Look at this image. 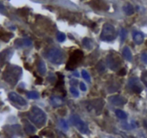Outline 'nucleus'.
<instances>
[{"instance_id": "nucleus-37", "label": "nucleus", "mask_w": 147, "mask_h": 138, "mask_svg": "<svg viewBox=\"0 0 147 138\" xmlns=\"http://www.w3.org/2000/svg\"><path fill=\"white\" fill-rule=\"evenodd\" d=\"M144 126H145V127H146V128H147V120H145V121H144Z\"/></svg>"}, {"instance_id": "nucleus-8", "label": "nucleus", "mask_w": 147, "mask_h": 138, "mask_svg": "<svg viewBox=\"0 0 147 138\" xmlns=\"http://www.w3.org/2000/svg\"><path fill=\"white\" fill-rule=\"evenodd\" d=\"M13 55V50L11 48L6 49L0 53V67L3 66L5 63L10 60L11 57Z\"/></svg>"}, {"instance_id": "nucleus-4", "label": "nucleus", "mask_w": 147, "mask_h": 138, "mask_svg": "<svg viewBox=\"0 0 147 138\" xmlns=\"http://www.w3.org/2000/svg\"><path fill=\"white\" fill-rule=\"evenodd\" d=\"M116 29L112 25L106 23L103 25L101 34H100V39L103 41H111L116 38Z\"/></svg>"}, {"instance_id": "nucleus-10", "label": "nucleus", "mask_w": 147, "mask_h": 138, "mask_svg": "<svg viewBox=\"0 0 147 138\" xmlns=\"http://www.w3.org/2000/svg\"><path fill=\"white\" fill-rule=\"evenodd\" d=\"M9 98L12 101L17 103L18 105H21V106H26L27 105L26 100L15 92L9 93Z\"/></svg>"}, {"instance_id": "nucleus-20", "label": "nucleus", "mask_w": 147, "mask_h": 138, "mask_svg": "<svg viewBox=\"0 0 147 138\" xmlns=\"http://www.w3.org/2000/svg\"><path fill=\"white\" fill-rule=\"evenodd\" d=\"M93 7H96V9H107V5H106L105 3H102L99 0H96L93 2Z\"/></svg>"}, {"instance_id": "nucleus-36", "label": "nucleus", "mask_w": 147, "mask_h": 138, "mask_svg": "<svg viewBox=\"0 0 147 138\" xmlns=\"http://www.w3.org/2000/svg\"><path fill=\"white\" fill-rule=\"evenodd\" d=\"M37 77V79H36V81L35 83L37 84H43V78H40V77H38V76H36Z\"/></svg>"}, {"instance_id": "nucleus-14", "label": "nucleus", "mask_w": 147, "mask_h": 138, "mask_svg": "<svg viewBox=\"0 0 147 138\" xmlns=\"http://www.w3.org/2000/svg\"><path fill=\"white\" fill-rule=\"evenodd\" d=\"M32 40H29V39H22V40H17L15 42V45L17 47H21L22 46H30L32 45Z\"/></svg>"}, {"instance_id": "nucleus-33", "label": "nucleus", "mask_w": 147, "mask_h": 138, "mask_svg": "<svg viewBox=\"0 0 147 138\" xmlns=\"http://www.w3.org/2000/svg\"><path fill=\"white\" fill-rule=\"evenodd\" d=\"M80 88L82 91H85L87 90L86 86H85V84L82 82L80 83Z\"/></svg>"}, {"instance_id": "nucleus-18", "label": "nucleus", "mask_w": 147, "mask_h": 138, "mask_svg": "<svg viewBox=\"0 0 147 138\" xmlns=\"http://www.w3.org/2000/svg\"><path fill=\"white\" fill-rule=\"evenodd\" d=\"M123 56L128 61H131L132 60V54H131V50L127 46L124 48V50H123Z\"/></svg>"}, {"instance_id": "nucleus-19", "label": "nucleus", "mask_w": 147, "mask_h": 138, "mask_svg": "<svg viewBox=\"0 0 147 138\" xmlns=\"http://www.w3.org/2000/svg\"><path fill=\"white\" fill-rule=\"evenodd\" d=\"M37 69H38V71L41 75H44L46 73V66L45 63H44V61L42 60H39V62L37 63Z\"/></svg>"}, {"instance_id": "nucleus-24", "label": "nucleus", "mask_w": 147, "mask_h": 138, "mask_svg": "<svg viewBox=\"0 0 147 138\" xmlns=\"http://www.w3.org/2000/svg\"><path fill=\"white\" fill-rule=\"evenodd\" d=\"M81 74H82V78H83L85 81H87L88 82H90V75L88 74V73L86 71H85V70H82V72H81Z\"/></svg>"}, {"instance_id": "nucleus-2", "label": "nucleus", "mask_w": 147, "mask_h": 138, "mask_svg": "<svg viewBox=\"0 0 147 138\" xmlns=\"http://www.w3.org/2000/svg\"><path fill=\"white\" fill-rule=\"evenodd\" d=\"M28 116L29 119L37 127H43L46 123L47 117L45 113L43 112V109L36 106L31 108Z\"/></svg>"}, {"instance_id": "nucleus-34", "label": "nucleus", "mask_w": 147, "mask_h": 138, "mask_svg": "<svg viewBox=\"0 0 147 138\" xmlns=\"http://www.w3.org/2000/svg\"><path fill=\"white\" fill-rule=\"evenodd\" d=\"M47 80H48L49 81H50V82H53L54 81H55V76L53 75V74H50V76H49L48 78H47Z\"/></svg>"}, {"instance_id": "nucleus-23", "label": "nucleus", "mask_w": 147, "mask_h": 138, "mask_svg": "<svg viewBox=\"0 0 147 138\" xmlns=\"http://www.w3.org/2000/svg\"><path fill=\"white\" fill-rule=\"evenodd\" d=\"M82 44H83V46L88 49H90L92 48L91 41H90V39L87 38L83 39V40H82Z\"/></svg>"}, {"instance_id": "nucleus-30", "label": "nucleus", "mask_w": 147, "mask_h": 138, "mask_svg": "<svg viewBox=\"0 0 147 138\" xmlns=\"http://www.w3.org/2000/svg\"><path fill=\"white\" fill-rule=\"evenodd\" d=\"M102 63V62L100 61V63L98 64V66H97V69H98V71H100V72H102V71H105V69H106V68H105V66L104 64H103Z\"/></svg>"}, {"instance_id": "nucleus-31", "label": "nucleus", "mask_w": 147, "mask_h": 138, "mask_svg": "<svg viewBox=\"0 0 147 138\" xmlns=\"http://www.w3.org/2000/svg\"><path fill=\"white\" fill-rule=\"evenodd\" d=\"M141 60L144 63L147 64V53H144L141 55Z\"/></svg>"}, {"instance_id": "nucleus-7", "label": "nucleus", "mask_w": 147, "mask_h": 138, "mask_svg": "<svg viewBox=\"0 0 147 138\" xmlns=\"http://www.w3.org/2000/svg\"><path fill=\"white\" fill-rule=\"evenodd\" d=\"M121 59L119 56L113 53L107 56V63L108 67L111 70H116L121 66Z\"/></svg>"}, {"instance_id": "nucleus-32", "label": "nucleus", "mask_w": 147, "mask_h": 138, "mask_svg": "<svg viewBox=\"0 0 147 138\" xmlns=\"http://www.w3.org/2000/svg\"><path fill=\"white\" fill-rule=\"evenodd\" d=\"M118 74L119 76H125L126 74V69L125 68L121 69V70L118 71Z\"/></svg>"}, {"instance_id": "nucleus-35", "label": "nucleus", "mask_w": 147, "mask_h": 138, "mask_svg": "<svg viewBox=\"0 0 147 138\" xmlns=\"http://www.w3.org/2000/svg\"><path fill=\"white\" fill-rule=\"evenodd\" d=\"M6 12V9H5V6L0 2V12H1V13H3V12Z\"/></svg>"}, {"instance_id": "nucleus-13", "label": "nucleus", "mask_w": 147, "mask_h": 138, "mask_svg": "<svg viewBox=\"0 0 147 138\" xmlns=\"http://www.w3.org/2000/svg\"><path fill=\"white\" fill-rule=\"evenodd\" d=\"M133 39H134L136 44L141 45L144 40V34L141 32H134L133 34Z\"/></svg>"}, {"instance_id": "nucleus-38", "label": "nucleus", "mask_w": 147, "mask_h": 138, "mask_svg": "<svg viewBox=\"0 0 147 138\" xmlns=\"http://www.w3.org/2000/svg\"><path fill=\"white\" fill-rule=\"evenodd\" d=\"M74 76H75L76 77H79V75H78V73L77 72V71H75V75Z\"/></svg>"}, {"instance_id": "nucleus-28", "label": "nucleus", "mask_w": 147, "mask_h": 138, "mask_svg": "<svg viewBox=\"0 0 147 138\" xmlns=\"http://www.w3.org/2000/svg\"><path fill=\"white\" fill-rule=\"evenodd\" d=\"M141 80H142L143 83L146 85V86H147V71H144V72L142 73Z\"/></svg>"}, {"instance_id": "nucleus-11", "label": "nucleus", "mask_w": 147, "mask_h": 138, "mask_svg": "<svg viewBox=\"0 0 147 138\" xmlns=\"http://www.w3.org/2000/svg\"><path fill=\"white\" fill-rule=\"evenodd\" d=\"M110 101L113 105H116V106H120V105H125L126 102V100L124 97L121 96L116 95L110 97Z\"/></svg>"}, {"instance_id": "nucleus-1", "label": "nucleus", "mask_w": 147, "mask_h": 138, "mask_svg": "<svg viewBox=\"0 0 147 138\" xmlns=\"http://www.w3.org/2000/svg\"><path fill=\"white\" fill-rule=\"evenodd\" d=\"M22 74L21 68L9 65L3 73V78L10 85H15Z\"/></svg>"}, {"instance_id": "nucleus-16", "label": "nucleus", "mask_w": 147, "mask_h": 138, "mask_svg": "<svg viewBox=\"0 0 147 138\" xmlns=\"http://www.w3.org/2000/svg\"><path fill=\"white\" fill-rule=\"evenodd\" d=\"M123 9H124V12H125L126 15H128V16L132 15L134 13V7L130 3H126L123 7Z\"/></svg>"}, {"instance_id": "nucleus-29", "label": "nucleus", "mask_w": 147, "mask_h": 138, "mask_svg": "<svg viewBox=\"0 0 147 138\" xmlns=\"http://www.w3.org/2000/svg\"><path fill=\"white\" fill-rule=\"evenodd\" d=\"M70 91H71V94H72L75 97H78V96H79V92H78V91L75 88V87H71V88H70Z\"/></svg>"}, {"instance_id": "nucleus-5", "label": "nucleus", "mask_w": 147, "mask_h": 138, "mask_svg": "<svg viewBox=\"0 0 147 138\" xmlns=\"http://www.w3.org/2000/svg\"><path fill=\"white\" fill-rule=\"evenodd\" d=\"M47 58L54 64L60 65L63 61V54L61 50L57 48H51L47 51Z\"/></svg>"}, {"instance_id": "nucleus-21", "label": "nucleus", "mask_w": 147, "mask_h": 138, "mask_svg": "<svg viewBox=\"0 0 147 138\" xmlns=\"http://www.w3.org/2000/svg\"><path fill=\"white\" fill-rule=\"evenodd\" d=\"M116 115L118 118H119L121 119H126L127 118L126 113L124 111L121 110V109H117L116 111Z\"/></svg>"}, {"instance_id": "nucleus-15", "label": "nucleus", "mask_w": 147, "mask_h": 138, "mask_svg": "<svg viewBox=\"0 0 147 138\" xmlns=\"http://www.w3.org/2000/svg\"><path fill=\"white\" fill-rule=\"evenodd\" d=\"M24 128H25V132L27 134H32L36 131V129L34 127V126L27 120H24Z\"/></svg>"}, {"instance_id": "nucleus-39", "label": "nucleus", "mask_w": 147, "mask_h": 138, "mask_svg": "<svg viewBox=\"0 0 147 138\" xmlns=\"http://www.w3.org/2000/svg\"><path fill=\"white\" fill-rule=\"evenodd\" d=\"M146 46H147V41H146Z\"/></svg>"}, {"instance_id": "nucleus-6", "label": "nucleus", "mask_w": 147, "mask_h": 138, "mask_svg": "<svg viewBox=\"0 0 147 138\" xmlns=\"http://www.w3.org/2000/svg\"><path fill=\"white\" fill-rule=\"evenodd\" d=\"M70 122L82 134H88L90 132L89 129H88V125L78 115H72L70 117Z\"/></svg>"}, {"instance_id": "nucleus-26", "label": "nucleus", "mask_w": 147, "mask_h": 138, "mask_svg": "<svg viewBox=\"0 0 147 138\" xmlns=\"http://www.w3.org/2000/svg\"><path fill=\"white\" fill-rule=\"evenodd\" d=\"M57 38L59 42H63L65 41V38H66V36L64 33H62V32H59L57 36Z\"/></svg>"}, {"instance_id": "nucleus-9", "label": "nucleus", "mask_w": 147, "mask_h": 138, "mask_svg": "<svg viewBox=\"0 0 147 138\" xmlns=\"http://www.w3.org/2000/svg\"><path fill=\"white\" fill-rule=\"evenodd\" d=\"M128 86L131 88V89L136 94H140L143 91L142 85L137 78H131L129 82H128Z\"/></svg>"}, {"instance_id": "nucleus-3", "label": "nucleus", "mask_w": 147, "mask_h": 138, "mask_svg": "<svg viewBox=\"0 0 147 138\" xmlns=\"http://www.w3.org/2000/svg\"><path fill=\"white\" fill-rule=\"evenodd\" d=\"M83 58V53L82 50H76L71 54L69 60L66 64V69L69 71H73L78 66L81 60Z\"/></svg>"}, {"instance_id": "nucleus-25", "label": "nucleus", "mask_w": 147, "mask_h": 138, "mask_svg": "<svg viewBox=\"0 0 147 138\" xmlns=\"http://www.w3.org/2000/svg\"><path fill=\"white\" fill-rule=\"evenodd\" d=\"M126 35H127V31L125 29H124V28H122V29H121V32H120V38H121V40L122 43L124 41L126 38Z\"/></svg>"}, {"instance_id": "nucleus-12", "label": "nucleus", "mask_w": 147, "mask_h": 138, "mask_svg": "<svg viewBox=\"0 0 147 138\" xmlns=\"http://www.w3.org/2000/svg\"><path fill=\"white\" fill-rule=\"evenodd\" d=\"M50 104L54 107H60L63 105V100L59 96H52L50 98Z\"/></svg>"}, {"instance_id": "nucleus-17", "label": "nucleus", "mask_w": 147, "mask_h": 138, "mask_svg": "<svg viewBox=\"0 0 147 138\" xmlns=\"http://www.w3.org/2000/svg\"><path fill=\"white\" fill-rule=\"evenodd\" d=\"M13 34L9 33V32H4V31L0 30V39L5 42H9L12 38H13Z\"/></svg>"}, {"instance_id": "nucleus-22", "label": "nucleus", "mask_w": 147, "mask_h": 138, "mask_svg": "<svg viewBox=\"0 0 147 138\" xmlns=\"http://www.w3.org/2000/svg\"><path fill=\"white\" fill-rule=\"evenodd\" d=\"M27 96L31 99H37L40 96V94L37 91H29V92L27 93Z\"/></svg>"}, {"instance_id": "nucleus-27", "label": "nucleus", "mask_w": 147, "mask_h": 138, "mask_svg": "<svg viewBox=\"0 0 147 138\" xmlns=\"http://www.w3.org/2000/svg\"><path fill=\"white\" fill-rule=\"evenodd\" d=\"M60 125H61V127L63 129H65V130H67V129H68V124H67V122H65L64 119H61V120H60Z\"/></svg>"}]
</instances>
